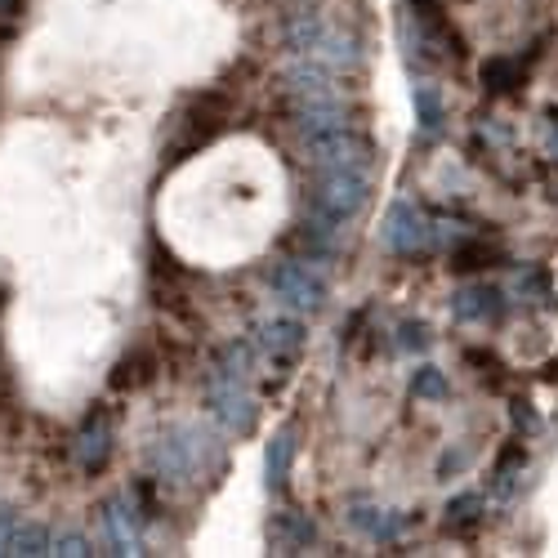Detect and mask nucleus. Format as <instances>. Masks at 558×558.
<instances>
[{
	"label": "nucleus",
	"instance_id": "obj_9",
	"mask_svg": "<svg viewBox=\"0 0 558 558\" xmlns=\"http://www.w3.org/2000/svg\"><path fill=\"white\" fill-rule=\"evenodd\" d=\"M282 89L291 95V104H295V108H304V104H336V99H340L336 68L317 63L313 54H308V59H300V63H291V68L282 72Z\"/></svg>",
	"mask_w": 558,
	"mask_h": 558
},
{
	"label": "nucleus",
	"instance_id": "obj_29",
	"mask_svg": "<svg viewBox=\"0 0 558 558\" xmlns=\"http://www.w3.org/2000/svg\"><path fill=\"white\" fill-rule=\"evenodd\" d=\"M23 14V0H0V32H10Z\"/></svg>",
	"mask_w": 558,
	"mask_h": 558
},
{
	"label": "nucleus",
	"instance_id": "obj_28",
	"mask_svg": "<svg viewBox=\"0 0 558 558\" xmlns=\"http://www.w3.org/2000/svg\"><path fill=\"white\" fill-rule=\"evenodd\" d=\"M14 527H19V514L10 505H0V554H10V536H14Z\"/></svg>",
	"mask_w": 558,
	"mask_h": 558
},
{
	"label": "nucleus",
	"instance_id": "obj_5",
	"mask_svg": "<svg viewBox=\"0 0 558 558\" xmlns=\"http://www.w3.org/2000/svg\"><path fill=\"white\" fill-rule=\"evenodd\" d=\"M268 291L282 300L287 308H295V313H317L322 304H327V295H331L327 277H322L308 259H282V264H272L268 268Z\"/></svg>",
	"mask_w": 558,
	"mask_h": 558
},
{
	"label": "nucleus",
	"instance_id": "obj_27",
	"mask_svg": "<svg viewBox=\"0 0 558 558\" xmlns=\"http://www.w3.org/2000/svg\"><path fill=\"white\" fill-rule=\"evenodd\" d=\"M470 460H474V451H470V447L447 451V456L438 460V478H451V474H460V470H464V464H470Z\"/></svg>",
	"mask_w": 558,
	"mask_h": 558
},
{
	"label": "nucleus",
	"instance_id": "obj_15",
	"mask_svg": "<svg viewBox=\"0 0 558 558\" xmlns=\"http://www.w3.org/2000/svg\"><path fill=\"white\" fill-rule=\"evenodd\" d=\"M291 464H295V434L282 429V434H272L268 451H264V483L272 496H282L287 483H291Z\"/></svg>",
	"mask_w": 558,
	"mask_h": 558
},
{
	"label": "nucleus",
	"instance_id": "obj_23",
	"mask_svg": "<svg viewBox=\"0 0 558 558\" xmlns=\"http://www.w3.org/2000/svg\"><path fill=\"white\" fill-rule=\"evenodd\" d=\"M10 554L19 558H40V554H54V541L40 523H19L14 536H10Z\"/></svg>",
	"mask_w": 558,
	"mask_h": 558
},
{
	"label": "nucleus",
	"instance_id": "obj_20",
	"mask_svg": "<svg viewBox=\"0 0 558 558\" xmlns=\"http://www.w3.org/2000/svg\"><path fill=\"white\" fill-rule=\"evenodd\" d=\"M153 376H157V357H153L148 349H134L130 357L117 362V371H112V389H138V385H148Z\"/></svg>",
	"mask_w": 558,
	"mask_h": 558
},
{
	"label": "nucleus",
	"instance_id": "obj_13",
	"mask_svg": "<svg viewBox=\"0 0 558 558\" xmlns=\"http://www.w3.org/2000/svg\"><path fill=\"white\" fill-rule=\"evenodd\" d=\"M349 523H353L362 536H371L376 545H398L402 532L411 527V519L402 514V509H376V505H353V509H349Z\"/></svg>",
	"mask_w": 558,
	"mask_h": 558
},
{
	"label": "nucleus",
	"instance_id": "obj_21",
	"mask_svg": "<svg viewBox=\"0 0 558 558\" xmlns=\"http://www.w3.org/2000/svg\"><path fill=\"white\" fill-rule=\"evenodd\" d=\"M483 519H487V500L478 492H464V496L447 500V527L451 532H474V527H483Z\"/></svg>",
	"mask_w": 558,
	"mask_h": 558
},
{
	"label": "nucleus",
	"instance_id": "obj_4",
	"mask_svg": "<svg viewBox=\"0 0 558 558\" xmlns=\"http://www.w3.org/2000/svg\"><path fill=\"white\" fill-rule=\"evenodd\" d=\"M304 153H308L313 170H371L376 166V148H371V138L362 130H353L349 121L322 130V134H308Z\"/></svg>",
	"mask_w": 558,
	"mask_h": 558
},
{
	"label": "nucleus",
	"instance_id": "obj_16",
	"mask_svg": "<svg viewBox=\"0 0 558 558\" xmlns=\"http://www.w3.org/2000/svg\"><path fill=\"white\" fill-rule=\"evenodd\" d=\"M527 81V63L514 59V54H496L483 63V89L492 99H505V95H519Z\"/></svg>",
	"mask_w": 558,
	"mask_h": 558
},
{
	"label": "nucleus",
	"instance_id": "obj_18",
	"mask_svg": "<svg viewBox=\"0 0 558 558\" xmlns=\"http://www.w3.org/2000/svg\"><path fill=\"white\" fill-rule=\"evenodd\" d=\"M411 104H415V121H421V134H425V138H438V134H442V121H447V108H442L438 85L421 81V85L411 89Z\"/></svg>",
	"mask_w": 558,
	"mask_h": 558
},
{
	"label": "nucleus",
	"instance_id": "obj_22",
	"mask_svg": "<svg viewBox=\"0 0 558 558\" xmlns=\"http://www.w3.org/2000/svg\"><path fill=\"white\" fill-rule=\"evenodd\" d=\"M505 255L496 251V246H487V242H470L464 238L460 246H451V268L456 272H478V268H492V264H500Z\"/></svg>",
	"mask_w": 558,
	"mask_h": 558
},
{
	"label": "nucleus",
	"instance_id": "obj_26",
	"mask_svg": "<svg viewBox=\"0 0 558 558\" xmlns=\"http://www.w3.org/2000/svg\"><path fill=\"white\" fill-rule=\"evenodd\" d=\"M54 554H63V558H85V554H89V541H85L81 532H63V536L54 541Z\"/></svg>",
	"mask_w": 558,
	"mask_h": 558
},
{
	"label": "nucleus",
	"instance_id": "obj_30",
	"mask_svg": "<svg viewBox=\"0 0 558 558\" xmlns=\"http://www.w3.org/2000/svg\"><path fill=\"white\" fill-rule=\"evenodd\" d=\"M415 5H421V10H429V5H438V0H415Z\"/></svg>",
	"mask_w": 558,
	"mask_h": 558
},
{
	"label": "nucleus",
	"instance_id": "obj_10",
	"mask_svg": "<svg viewBox=\"0 0 558 558\" xmlns=\"http://www.w3.org/2000/svg\"><path fill=\"white\" fill-rule=\"evenodd\" d=\"M112 415L104 407H95L85 415V425L72 442V456H76V470L81 474H104L108 470V460H112Z\"/></svg>",
	"mask_w": 558,
	"mask_h": 558
},
{
	"label": "nucleus",
	"instance_id": "obj_25",
	"mask_svg": "<svg viewBox=\"0 0 558 558\" xmlns=\"http://www.w3.org/2000/svg\"><path fill=\"white\" fill-rule=\"evenodd\" d=\"M398 344H402L407 353H429L434 336H429L425 322H402V327H398Z\"/></svg>",
	"mask_w": 558,
	"mask_h": 558
},
{
	"label": "nucleus",
	"instance_id": "obj_3",
	"mask_svg": "<svg viewBox=\"0 0 558 558\" xmlns=\"http://www.w3.org/2000/svg\"><path fill=\"white\" fill-rule=\"evenodd\" d=\"M228 117H232V99L223 95V89H206V95H197V99H189V108L179 112V121H174V134H170V161H183L189 153H197V148H206L210 138L228 125Z\"/></svg>",
	"mask_w": 558,
	"mask_h": 558
},
{
	"label": "nucleus",
	"instance_id": "obj_6",
	"mask_svg": "<svg viewBox=\"0 0 558 558\" xmlns=\"http://www.w3.org/2000/svg\"><path fill=\"white\" fill-rule=\"evenodd\" d=\"M380 242L398 259H415L434 246V219L425 210H415L411 202H393L385 223H380Z\"/></svg>",
	"mask_w": 558,
	"mask_h": 558
},
{
	"label": "nucleus",
	"instance_id": "obj_31",
	"mask_svg": "<svg viewBox=\"0 0 558 558\" xmlns=\"http://www.w3.org/2000/svg\"><path fill=\"white\" fill-rule=\"evenodd\" d=\"M554 130H558V112H554Z\"/></svg>",
	"mask_w": 558,
	"mask_h": 558
},
{
	"label": "nucleus",
	"instance_id": "obj_1",
	"mask_svg": "<svg viewBox=\"0 0 558 558\" xmlns=\"http://www.w3.org/2000/svg\"><path fill=\"white\" fill-rule=\"evenodd\" d=\"M148 460H153V478L161 487L166 483L170 487H189V483H202V478L223 470V442L202 425H170L153 442Z\"/></svg>",
	"mask_w": 558,
	"mask_h": 558
},
{
	"label": "nucleus",
	"instance_id": "obj_11",
	"mask_svg": "<svg viewBox=\"0 0 558 558\" xmlns=\"http://www.w3.org/2000/svg\"><path fill=\"white\" fill-rule=\"evenodd\" d=\"M505 313H509V300L492 282H470L451 295V317L464 322V327H496Z\"/></svg>",
	"mask_w": 558,
	"mask_h": 558
},
{
	"label": "nucleus",
	"instance_id": "obj_7",
	"mask_svg": "<svg viewBox=\"0 0 558 558\" xmlns=\"http://www.w3.org/2000/svg\"><path fill=\"white\" fill-rule=\"evenodd\" d=\"M206 407L215 411V421L228 429V434H238V438H251L255 425H259V402L246 393L242 380H223L210 371V380H206Z\"/></svg>",
	"mask_w": 558,
	"mask_h": 558
},
{
	"label": "nucleus",
	"instance_id": "obj_8",
	"mask_svg": "<svg viewBox=\"0 0 558 558\" xmlns=\"http://www.w3.org/2000/svg\"><path fill=\"white\" fill-rule=\"evenodd\" d=\"M104 536L112 545V554H144V509L134 505V496H108L99 509Z\"/></svg>",
	"mask_w": 558,
	"mask_h": 558
},
{
	"label": "nucleus",
	"instance_id": "obj_24",
	"mask_svg": "<svg viewBox=\"0 0 558 558\" xmlns=\"http://www.w3.org/2000/svg\"><path fill=\"white\" fill-rule=\"evenodd\" d=\"M451 393V385H447V376L438 366H415L411 371V398H421V402H442Z\"/></svg>",
	"mask_w": 558,
	"mask_h": 558
},
{
	"label": "nucleus",
	"instance_id": "obj_14",
	"mask_svg": "<svg viewBox=\"0 0 558 558\" xmlns=\"http://www.w3.org/2000/svg\"><path fill=\"white\" fill-rule=\"evenodd\" d=\"M317 541V523L300 509H282V514L272 519V549L277 554H300Z\"/></svg>",
	"mask_w": 558,
	"mask_h": 558
},
{
	"label": "nucleus",
	"instance_id": "obj_17",
	"mask_svg": "<svg viewBox=\"0 0 558 558\" xmlns=\"http://www.w3.org/2000/svg\"><path fill=\"white\" fill-rule=\"evenodd\" d=\"M322 19L313 14V10H295V14H287V27H282V40H287V50L295 54V59H308V54H317V45H322Z\"/></svg>",
	"mask_w": 558,
	"mask_h": 558
},
{
	"label": "nucleus",
	"instance_id": "obj_2",
	"mask_svg": "<svg viewBox=\"0 0 558 558\" xmlns=\"http://www.w3.org/2000/svg\"><path fill=\"white\" fill-rule=\"evenodd\" d=\"M366 206H371V170H317L313 202H308L313 219L331 228H349Z\"/></svg>",
	"mask_w": 558,
	"mask_h": 558
},
{
	"label": "nucleus",
	"instance_id": "obj_12",
	"mask_svg": "<svg viewBox=\"0 0 558 558\" xmlns=\"http://www.w3.org/2000/svg\"><path fill=\"white\" fill-rule=\"evenodd\" d=\"M304 322L300 317H264L255 327V349L272 362H291L304 349Z\"/></svg>",
	"mask_w": 558,
	"mask_h": 558
},
{
	"label": "nucleus",
	"instance_id": "obj_19",
	"mask_svg": "<svg viewBox=\"0 0 558 558\" xmlns=\"http://www.w3.org/2000/svg\"><path fill=\"white\" fill-rule=\"evenodd\" d=\"M251 366H255V344H246V340H228L223 349H219V357H215V376H223V380H251Z\"/></svg>",
	"mask_w": 558,
	"mask_h": 558
}]
</instances>
